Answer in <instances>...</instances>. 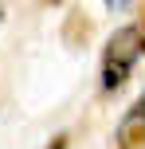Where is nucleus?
<instances>
[{"mask_svg": "<svg viewBox=\"0 0 145 149\" xmlns=\"http://www.w3.org/2000/svg\"><path fill=\"white\" fill-rule=\"evenodd\" d=\"M118 141H122L126 149L137 145V141H145V90H141L137 102L130 106V114L122 118V126H118Z\"/></svg>", "mask_w": 145, "mask_h": 149, "instance_id": "obj_2", "label": "nucleus"}, {"mask_svg": "<svg viewBox=\"0 0 145 149\" xmlns=\"http://www.w3.org/2000/svg\"><path fill=\"white\" fill-rule=\"evenodd\" d=\"M145 55V20H133L126 28H118L106 39V51H102V90H118L130 79L133 63Z\"/></svg>", "mask_w": 145, "mask_h": 149, "instance_id": "obj_1", "label": "nucleus"}, {"mask_svg": "<svg viewBox=\"0 0 145 149\" xmlns=\"http://www.w3.org/2000/svg\"><path fill=\"white\" fill-rule=\"evenodd\" d=\"M118 4H126V0H106V8H118Z\"/></svg>", "mask_w": 145, "mask_h": 149, "instance_id": "obj_4", "label": "nucleus"}, {"mask_svg": "<svg viewBox=\"0 0 145 149\" xmlns=\"http://www.w3.org/2000/svg\"><path fill=\"white\" fill-rule=\"evenodd\" d=\"M47 149H67V141H63V137H55V141L47 145Z\"/></svg>", "mask_w": 145, "mask_h": 149, "instance_id": "obj_3", "label": "nucleus"}]
</instances>
